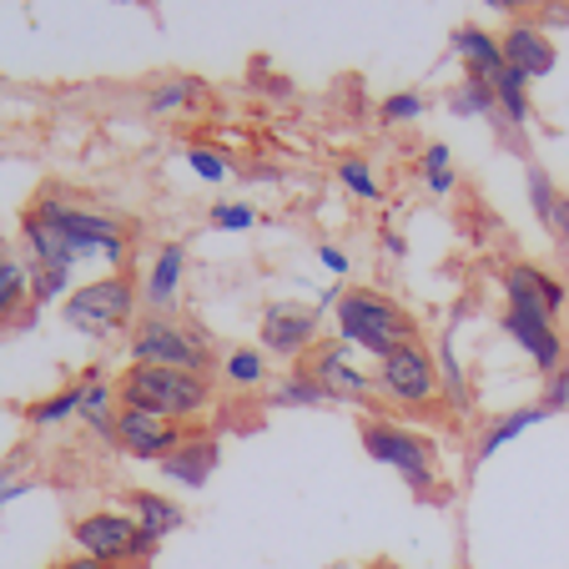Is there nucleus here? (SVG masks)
Masks as SVG:
<instances>
[{"label": "nucleus", "instance_id": "f257e3e1", "mask_svg": "<svg viewBox=\"0 0 569 569\" xmlns=\"http://www.w3.org/2000/svg\"><path fill=\"white\" fill-rule=\"evenodd\" d=\"M333 318H338V338H343L353 353H368V358H378V363H383L388 353H398V348L419 343V322L398 308L393 298H383V292H373V288H348L343 298H338Z\"/></svg>", "mask_w": 569, "mask_h": 569}, {"label": "nucleus", "instance_id": "f03ea898", "mask_svg": "<svg viewBox=\"0 0 569 569\" xmlns=\"http://www.w3.org/2000/svg\"><path fill=\"white\" fill-rule=\"evenodd\" d=\"M36 212L66 237V248L76 252V262H101V268L127 272V252H131V227L111 212H97V207L66 202V197L46 192L36 197Z\"/></svg>", "mask_w": 569, "mask_h": 569}, {"label": "nucleus", "instance_id": "7ed1b4c3", "mask_svg": "<svg viewBox=\"0 0 569 569\" xmlns=\"http://www.w3.org/2000/svg\"><path fill=\"white\" fill-rule=\"evenodd\" d=\"M121 409H147L172 423H187L197 413L212 409V378L182 373V368H157V363H131L117 378Z\"/></svg>", "mask_w": 569, "mask_h": 569}, {"label": "nucleus", "instance_id": "20e7f679", "mask_svg": "<svg viewBox=\"0 0 569 569\" xmlns=\"http://www.w3.org/2000/svg\"><path fill=\"white\" fill-rule=\"evenodd\" d=\"M131 363H157V368H182V373H202L212 378V368H222L212 358V343L197 322L177 318V312H147L137 318L127 338Z\"/></svg>", "mask_w": 569, "mask_h": 569}, {"label": "nucleus", "instance_id": "39448f33", "mask_svg": "<svg viewBox=\"0 0 569 569\" xmlns=\"http://www.w3.org/2000/svg\"><path fill=\"white\" fill-rule=\"evenodd\" d=\"M137 302L141 288L127 278V272H107L97 282H81L71 288V298L61 302V318L71 322L76 333L87 338H111L121 328H137Z\"/></svg>", "mask_w": 569, "mask_h": 569}, {"label": "nucleus", "instance_id": "423d86ee", "mask_svg": "<svg viewBox=\"0 0 569 569\" xmlns=\"http://www.w3.org/2000/svg\"><path fill=\"white\" fill-rule=\"evenodd\" d=\"M363 453L373 463H383V469L403 473V483H409L419 499L439 495V463H433V443L419 439L413 429H403V423L368 419L363 423Z\"/></svg>", "mask_w": 569, "mask_h": 569}, {"label": "nucleus", "instance_id": "0eeeda50", "mask_svg": "<svg viewBox=\"0 0 569 569\" xmlns=\"http://www.w3.org/2000/svg\"><path fill=\"white\" fill-rule=\"evenodd\" d=\"M373 388H378V398H388L393 409H409V413L439 403V393H443L439 363H433V353L423 343H409V348H398V353H388L373 373Z\"/></svg>", "mask_w": 569, "mask_h": 569}, {"label": "nucleus", "instance_id": "6e6552de", "mask_svg": "<svg viewBox=\"0 0 569 569\" xmlns=\"http://www.w3.org/2000/svg\"><path fill=\"white\" fill-rule=\"evenodd\" d=\"M71 539L76 549L87 559H101V565H137V539H141V525L121 509H97V515H81L71 525Z\"/></svg>", "mask_w": 569, "mask_h": 569}, {"label": "nucleus", "instance_id": "1a4fd4ad", "mask_svg": "<svg viewBox=\"0 0 569 569\" xmlns=\"http://www.w3.org/2000/svg\"><path fill=\"white\" fill-rule=\"evenodd\" d=\"M302 368L318 378L322 393L333 398V403H368V398L378 393V388H373V373L358 363L353 348H348L343 338H333V343H318V348L308 353V363H302Z\"/></svg>", "mask_w": 569, "mask_h": 569}, {"label": "nucleus", "instance_id": "9d476101", "mask_svg": "<svg viewBox=\"0 0 569 569\" xmlns=\"http://www.w3.org/2000/svg\"><path fill=\"white\" fill-rule=\"evenodd\" d=\"M322 343V312L298 302H268L262 308V353L272 358H308Z\"/></svg>", "mask_w": 569, "mask_h": 569}, {"label": "nucleus", "instance_id": "9b49d317", "mask_svg": "<svg viewBox=\"0 0 569 569\" xmlns=\"http://www.w3.org/2000/svg\"><path fill=\"white\" fill-rule=\"evenodd\" d=\"M499 328H505V338L519 348V353L529 358V363L539 368V373H555V368H565V338H559L555 318H545V312H529V308H505V318H499Z\"/></svg>", "mask_w": 569, "mask_h": 569}, {"label": "nucleus", "instance_id": "f8f14e48", "mask_svg": "<svg viewBox=\"0 0 569 569\" xmlns=\"http://www.w3.org/2000/svg\"><path fill=\"white\" fill-rule=\"evenodd\" d=\"M182 439H187L182 423L147 413V409H121V419H117V449L141 463H161Z\"/></svg>", "mask_w": 569, "mask_h": 569}, {"label": "nucleus", "instance_id": "ddd939ff", "mask_svg": "<svg viewBox=\"0 0 569 569\" xmlns=\"http://www.w3.org/2000/svg\"><path fill=\"white\" fill-rule=\"evenodd\" d=\"M569 302L565 282L549 278L545 268L535 262H509L505 268V308H529V312H545V318H559Z\"/></svg>", "mask_w": 569, "mask_h": 569}, {"label": "nucleus", "instance_id": "4468645a", "mask_svg": "<svg viewBox=\"0 0 569 569\" xmlns=\"http://www.w3.org/2000/svg\"><path fill=\"white\" fill-rule=\"evenodd\" d=\"M217 463H222V443H217L212 433H187V439L177 443V449L167 453L157 469H161V479H167V483L202 489V483L217 473Z\"/></svg>", "mask_w": 569, "mask_h": 569}, {"label": "nucleus", "instance_id": "2eb2a0df", "mask_svg": "<svg viewBox=\"0 0 569 569\" xmlns=\"http://www.w3.org/2000/svg\"><path fill=\"white\" fill-rule=\"evenodd\" d=\"M449 46H453V56L463 61V71H469L473 81H489V87H495L499 76L509 71V61H505V41H499V36H489L483 26H459Z\"/></svg>", "mask_w": 569, "mask_h": 569}, {"label": "nucleus", "instance_id": "dca6fc26", "mask_svg": "<svg viewBox=\"0 0 569 569\" xmlns=\"http://www.w3.org/2000/svg\"><path fill=\"white\" fill-rule=\"evenodd\" d=\"M499 41H505V61L515 66L525 81H539V76L555 71V46H549V36L539 21L509 26V36H499Z\"/></svg>", "mask_w": 569, "mask_h": 569}, {"label": "nucleus", "instance_id": "f3484780", "mask_svg": "<svg viewBox=\"0 0 569 569\" xmlns=\"http://www.w3.org/2000/svg\"><path fill=\"white\" fill-rule=\"evenodd\" d=\"M182 272H187V248L182 242H167V248L151 258V272H147V282H141V302H147V312H172L177 308Z\"/></svg>", "mask_w": 569, "mask_h": 569}, {"label": "nucleus", "instance_id": "a211bd4d", "mask_svg": "<svg viewBox=\"0 0 569 569\" xmlns=\"http://www.w3.org/2000/svg\"><path fill=\"white\" fill-rule=\"evenodd\" d=\"M76 419L87 423L91 433H97L101 443H117V419H121V398H117V383H107V378L91 368L87 378H81V413Z\"/></svg>", "mask_w": 569, "mask_h": 569}, {"label": "nucleus", "instance_id": "6ab92c4d", "mask_svg": "<svg viewBox=\"0 0 569 569\" xmlns=\"http://www.w3.org/2000/svg\"><path fill=\"white\" fill-rule=\"evenodd\" d=\"M529 207H535L539 227L555 237L559 248H569V192L549 182L545 167H529Z\"/></svg>", "mask_w": 569, "mask_h": 569}, {"label": "nucleus", "instance_id": "aec40b11", "mask_svg": "<svg viewBox=\"0 0 569 569\" xmlns=\"http://www.w3.org/2000/svg\"><path fill=\"white\" fill-rule=\"evenodd\" d=\"M549 419V409L545 403H529V409H515V413H499L495 423H483V433L473 439V463H483V459H495L505 443H515L519 433H529L535 423H545Z\"/></svg>", "mask_w": 569, "mask_h": 569}, {"label": "nucleus", "instance_id": "412c9836", "mask_svg": "<svg viewBox=\"0 0 569 569\" xmlns=\"http://www.w3.org/2000/svg\"><path fill=\"white\" fill-rule=\"evenodd\" d=\"M31 308V262H21L0 242V322H21Z\"/></svg>", "mask_w": 569, "mask_h": 569}, {"label": "nucleus", "instance_id": "4be33fe9", "mask_svg": "<svg viewBox=\"0 0 569 569\" xmlns=\"http://www.w3.org/2000/svg\"><path fill=\"white\" fill-rule=\"evenodd\" d=\"M127 515L137 519V525L147 529L151 539H167V535H177V529L187 525L182 505H172V499L151 495V489H137V495H127Z\"/></svg>", "mask_w": 569, "mask_h": 569}, {"label": "nucleus", "instance_id": "5701e85b", "mask_svg": "<svg viewBox=\"0 0 569 569\" xmlns=\"http://www.w3.org/2000/svg\"><path fill=\"white\" fill-rule=\"evenodd\" d=\"M268 403L272 409H322V403H333V398L322 393V383L308 368H292V373H282L278 383L268 388Z\"/></svg>", "mask_w": 569, "mask_h": 569}, {"label": "nucleus", "instance_id": "b1692460", "mask_svg": "<svg viewBox=\"0 0 569 569\" xmlns=\"http://www.w3.org/2000/svg\"><path fill=\"white\" fill-rule=\"evenodd\" d=\"M495 101H499V121L505 127H529V81L515 66L495 81Z\"/></svg>", "mask_w": 569, "mask_h": 569}, {"label": "nucleus", "instance_id": "393cba45", "mask_svg": "<svg viewBox=\"0 0 569 569\" xmlns=\"http://www.w3.org/2000/svg\"><path fill=\"white\" fill-rule=\"evenodd\" d=\"M222 378L232 388H262L268 383V353L262 348H232L222 358Z\"/></svg>", "mask_w": 569, "mask_h": 569}, {"label": "nucleus", "instance_id": "a878e982", "mask_svg": "<svg viewBox=\"0 0 569 569\" xmlns=\"http://www.w3.org/2000/svg\"><path fill=\"white\" fill-rule=\"evenodd\" d=\"M76 413H81V383H71V388H61V393L31 403V409H26V419H31L36 429H56V423L76 419Z\"/></svg>", "mask_w": 569, "mask_h": 569}, {"label": "nucleus", "instance_id": "bb28decb", "mask_svg": "<svg viewBox=\"0 0 569 569\" xmlns=\"http://www.w3.org/2000/svg\"><path fill=\"white\" fill-rule=\"evenodd\" d=\"M439 383H443V398H449L453 409H469V383H463V368H459V353H453V328L443 333V343H439Z\"/></svg>", "mask_w": 569, "mask_h": 569}, {"label": "nucleus", "instance_id": "cd10ccee", "mask_svg": "<svg viewBox=\"0 0 569 569\" xmlns=\"http://www.w3.org/2000/svg\"><path fill=\"white\" fill-rule=\"evenodd\" d=\"M449 111H453V117H499L495 87H489V81H473V76H463V87L453 91Z\"/></svg>", "mask_w": 569, "mask_h": 569}, {"label": "nucleus", "instance_id": "c85d7f7f", "mask_svg": "<svg viewBox=\"0 0 569 569\" xmlns=\"http://www.w3.org/2000/svg\"><path fill=\"white\" fill-rule=\"evenodd\" d=\"M419 167H423V187H429L433 197L453 192V157L439 147V141H433V147L423 151V161H419Z\"/></svg>", "mask_w": 569, "mask_h": 569}, {"label": "nucleus", "instance_id": "c756f323", "mask_svg": "<svg viewBox=\"0 0 569 569\" xmlns=\"http://www.w3.org/2000/svg\"><path fill=\"white\" fill-rule=\"evenodd\" d=\"M338 177H343V187H348L353 197H363V202H378V197H383V187H378L373 167H368V161H358V157H348L343 167H338Z\"/></svg>", "mask_w": 569, "mask_h": 569}, {"label": "nucleus", "instance_id": "7c9ffc66", "mask_svg": "<svg viewBox=\"0 0 569 569\" xmlns=\"http://www.w3.org/2000/svg\"><path fill=\"white\" fill-rule=\"evenodd\" d=\"M187 167H192L202 182H227V157L212 147H187Z\"/></svg>", "mask_w": 569, "mask_h": 569}, {"label": "nucleus", "instance_id": "2f4dec72", "mask_svg": "<svg viewBox=\"0 0 569 569\" xmlns=\"http://www.w3.org/2000/svg\"><path fill=\"white\" fill-rule=\"evenodd\" d=\"M252 222H258V212H252L248 202H217L212 207V227H217V232H248Z\"/></svg>", "mask_w": 569, "mask_h": 569}, {"label": "nucleus", "instance_id": "473e14b6", "mask_svg": "<svg viewBox=\"0 0 569 569\" xmlns=\"http://www.w3.org/2000/svg\"><path fill=\"white\" fill-rule=\"evenodd\" d=\"M539 403H545L549 413H565L569 409V363L555 368V373L545 378V393H539Z\"/></svg>", "mask_w": 569, "mask_h": 569}, {"label": "nucleus", "instance_id": "72a5a7b5", "mask_svg": "<svg viewBox=\"0 0 569 569\" xmlns=\"http://www.w3.org/2000/svg\"><path fill=\"white\" fill-rule=\"evenodd\" d=\"M192 91H197V81H167V87L151 91V111H177V107H187V101H192Z\"/></svg>", "mask_w": 569, "mask_h": 569}, {"label": "nucleus", "instance_id": "f704fd0d", "mask_svg": "<svg viewBox=\"0 0 569 569\" xmlns=\"http://www.w3.org/2000/svg\"><path fill=\"white\" fill-rule=\"evenodd\" d=\"M423 111V97L419 91H398V97L383 101V121H413Z\"/></svg>", "mask_w": 569, "mask_h": 569}, {"label": "nucleus", "instance_id": "c9c22d12", "mask_svg": "<svg viewBox=\"0 0 569 569\" xmlns=\"http://www.w3.org/2000/svg\"><path fill=\"white\" fill-rule=\"evenodd\" d=\"M36 483L31 479H21V473H16V463H0V509L11 505V499H21V495H31Z\"/></svg>", "mask_w": 569, "mask_h": 569}, {"label": "nucleus", "instance_id": "e433bc0d", "mask_svg": "<svg viewBox=\"0 0 569 569\" xmlns=\"http://www.w3.org/2000/svg\"><path fill=\"white\" fill-rule=\"evenodd\" d=\"M318 262L333 272V278H343V272H348V252L333 248V242H322V248H318Z\"/></svg>", "mask_w": 569, "mask_h": 569}, {"label": "nucleus", "instance_id": "4c0bfd02", "mask_svg": "<svg viewBox=\"0 0 569 569\" xmlns=\"http://www.w3.org/2000/svg\"><path fill=\"white\" fill-rule=\"evenodd\" d=\"M489 11H499V16H519V11H539L545 0H483Z\"/></svg>", "mask_w": 569, "mask_h": 569}, {"label": "nucleus", "instance_id": "58836bf2", "mask_svg": "<svg viewBox=\"0 0 569 569\" xmlns=\"http://www.w3.org/2000/svg\"><path fill=\"white\" fill-rule=\"evenodd\" d=\"M539 21L545 26H569V0H549L545 11H539Z\"/></svg>", "mask_w": 569, "mask_h": 569}, {"label": "nucleus", "instance_id": "ea45409f", "mask_svg": "<svg viewBox=\"0 0 569 569\" xmlns=\"http://www.w3.org/2000/svg\"><path fill=\"white\" fill-rule=\"evenodd\" d=\"M56 569H111V565H101V559H87V555H76V559H61Z\"/></svg>", "mask_w": 569, "mask_h": 569}, {"label": "nucleus", "instance_id": "a19ab883", "mask_svg": "<svg viewBox=\"0 0 569 569\" xmlns=\"http://www.w3.org/2000/svg\"><path fill=\"white\" fill-rule=\"evenodd\" d=\"M383 248L393 252V258H403V237H398V232H383Z\"/></svg>", "mask_w": 569, "mask_h": 569}]
</instances>
